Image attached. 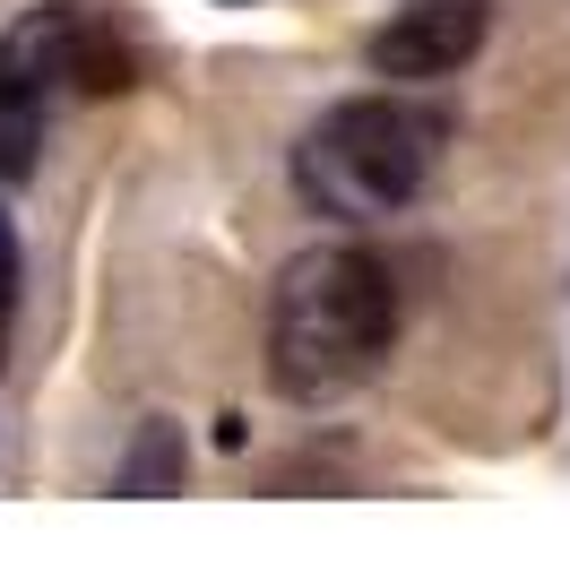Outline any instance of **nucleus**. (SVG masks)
I'll return each mask as SVG.
<instances>
[{"mask_svg":"<svg viewBox=\"0 0 570 570\" xmlns=\"http://www.w3.org/2000/svg\"><path fill=\"white\" fill-rule=\"evenodd\" d=\"M397 337V285L390 259L363 243L303 250L268 294V372L285 397H337L363 372H381Z\"/></svg>","mask_w":570,"mask_h":570,"instance_id":"f257e3e1","label":"nucleus"},{"mask_svg":"<svg viewBox=\"0 0 570 570\" xmlns=\"http://www.w3.org/2000/svg\"><path fill=\"white\" fill-rule=\"evenodd\" d=\"M441 156V121L406 96H346L312 121V139L294 147V181L321 216H397L415 208Z\"/></svg>","mask_w":570,"mask_h":570,"instance_id":"f03ea898","label":"nucleus"},{"mask_svg":"<svg viewBox=\"0 0 570 570\" xmlns=\"http://www.w3.org/2000/svg\"><path fill=\"white\" fill-rule=\"evenodd\" d=\"M130 78H139V43L96 0H43L0 36V96H27L43 112L61 96H112Z\"/></svg>","mask_w":570,"mask_h":570,"instance_id":"7ed1b4c3","label":"nucleus"},{"mask_svg":"<svg viewBox=\"0 0 570 570\" xmlns=\"http://www.w3.org/2000/svg\"><path fill=\"white\" fill-rule=\"evenodd\" d=\"M484 27H493V0H424V9H406L372 36V70L397 78V87L450 78L484 52Z\"/></svg>","mask_w":570,"mask_h":570,"instance_id":"20e7f679","label":"nucleus"},{"mask_svg":"<svg viewBox=\"0 0 570 570\" xmlns=\"http://www.w3.org/2000/svg\"><path fill=\"white\" fill-rule=\"evenodd\" d=\"M43 121H52V112H43V105H27V96H0V181L36 174V147H43Z\"/></svg>","mask_w":570,"mask_h":570,"instance_id":"39448f33","label":"nucleus"},{"mask_svg":"<svg viewBox=\"0 0 570 570\" xmlns=\"http://www.w3.org/2000/svg\"><path fill=\"white\" fill-rule=\"evenodd\" d=\"M147 484H181V450H174V432H165V424H147L139 450H130L121 475H112V493H147Z\"/></svg>","mask_w":570,"mask_h":570,"instance_id":"423d86ee","label":"nucleus"},{"mask_svg":"<svg viewBox=\"0 0 570 570\" xmlns=\"http://www.w3.org/2000/svg\"><path fill=\"white\" fill-rule=\"evenodd\" d=\"M9 321H18V225L0 208V363H9Z\"/></svg>","mask_w":570,"mask_h":570,"instance_id":"0eeeda50","label":"nucleus"}]
</instances>
